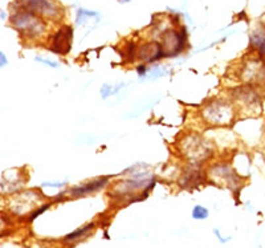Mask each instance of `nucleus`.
Here are the masks:
<instances>
[{"mask_svg": "<svg viewBox=\"0 0 265 248\" xmlns=\"http://www.w3.org/2000/svg\"><path fill=\"white\" fill-rule=\"evenodd\" d=\"M208 177L215 180L216 184H222L224 187L235 191L240 188V178L237 177L231 165L228 163H216L208 170Z\"/></svg>", "mask_w": 265, "mask_h": 248, "instance_id": "6e6552de", "label": "nucleus"}, {"mask_svg": "<svg viewBox=\"0 0 265 248\" xmlns=\"http://www.w3.org/2000/svg\"><path fill=\"white\" fill-rule=\"evenodd\" d=\"M108 183H109V177H101V178L93 179L90 182H86V183L75 186L71 190H68L67 194L72 198H81L84 195H88V194L96 193L98 190H101L102 187H105Z\"/></svg>", "mask_w": 265, "mask_h": 248, "instance_id": "9b49d317", "label": "nucleus"}, {"mask_svg": "<svg viewBox=\"0 0 265 248\" xmlns=\"http://www.w3.org/2000/svg\"><path fill=\"white\" fill-rule=\"evenodd\" d=\"M7 63H8V61H7V57H5L4 52H0V67L3 68L4 65H7Z\"/></svg>", "mask_w": 265, "mask_h": 248, "instance_id": "b1692460", "label": "nucleus"}, {"mask_svg": "<svg viewBox=\"0 0 265 248\" xmlns=\"http://www.w3.org/2000/svg\"><path fill=\"white\" fill-rule=\"evenodd\" d=\"M94 227H96V223L90 222L88 223V224H85V226L80 227V228H77V230H75V231L71 232V234H68V235L64 238V243L72 244L76 243V242H80V240L86 238V236L94 230Z\"/></svg>", "mask_w": 265, "mask_h": 248, "instance_id": "4468645a", "label": "nucleus"}, {"mask_svg": "<svg viewBox=\"0 0 265 248\" xmlns=\"http://www.w3.org/2000/svg\"><path fill=\"white\" fill-rule=\"evenodd\" d=\"M114 93V86L112 84H104L101 88V97L106 100L109 96H113Z\"/></svg>", "mask_w": 265, "mask_h": 248, "instance_id": "aec40b11", "label": "nucleus"}, {"mask_svg": "<svg viewBox=\"0 0 265 248\" xmlns=\"http://www.w3.org/2000/svg\"><path fill=\"white\" fill-rule=\"evenodd\" d=\"M5 17H7V15H5L4 11H3V9H1V11H0V19H1V20H4Z\"/></svg>", "mask_w": 265, "mask_h": 248, "instance_id": "393cba45", "label": "nucleus"}, {"mask_svg": "<svg viewBox=\"0 0 265 248\" xmlns=\"http://www.w3.org/2000/svg\"><path fill=\"white\" fill-rule=\"evenodd\" d=\"M51 207V203H44V205L38 206V209L35 210V211H32L30 215H28V222H34L35 219L38 218V216H40V215L44 213V211H46V210Z\"/></svg>", "mask_w": 265, "mask_h": 248, "instance_id": "a211bd4d", "label": "nucleus"}, {"mask_svg": "<svg viewBox=\"0 0 265 248\" xmlns=\"http://www.w3.org/2000/svg\"><path fill=\"white\" fill-rule=\"evenodd\" d=\"M236 110L229 101L214 100L207 103L200 110V117L207 125L211 126H226L235 120Z\"/></svg>", "mask_w": 265, "mask_h": 248, "instance_id": "f03ea898", "label": "nucleus"}, {"mask_svg": "<svg viewBox=\"0 0 265 248\" xmlns=\"http://www.w3.org/2000/svg\"><path fill=\"white\" fill-rule=\"evenodd\" d=\"M9 22L19 34L28 40L41 37L46 32V20L23 8H15Z\"/></svg>", "mask_w": 265, "mask_h": 248, "instance_id": "f257e3e1", "label": "nucleus"}, {"mask_svg": "<svg viewBox=\"0 0 265 248\" xmlns=\"http://www.w3.org/2000/svg\"><path fill=\"white\" fill-rule=\"evenodd\" d=\"M191 215H192V218H194L195 220H204V219L208 218L210 211H208L206 207H203V206L196 205L194 209H192V213H191Z\"/></svg>", "mask_w": 265, "mask_h": 248, "instance_id": "f3484780", "label": "nucleus"}, {"mask_svg": "<svg viewBox=\"0 0 265 248\" xmlns=\"http://www.w3.org/2000/svg\"><path fill=\"white\" fill-rule=\"evenodd\" d=\"M72 40H73V28L65 24L52 35L48 48L56 55L65 56L71 52Z\"/></svg>", "mask_w": 265, "mask_h": 248, "instance_id": "1a4fd4ad", "label": "nucleus"}, {"mask_svg": "<svg viewBox=\"0 0 265 248\" xmlns=\"http://www.w3.org/2000/svg\"><path fill=\"white\" fill-rule=\"evenodd\" d=\"M179 147H181L182 154L185 155L189 161L194 163H200L203 161H206L214 153L212 146L198 134L186 137L183 142L179 145Z\"/></svg>", "mask_w": 265, "mask_h": 248, "instance_id": "20e7f679", "label": "nucleus"}, {"mask_svg": "<svg viewBox=\"0 0 265 248\" xmlns=\"http://www.w3.org/2000/svg\"><path fill=\"white\" fill-rule=\"evenodd\" d=\"M42 194L38 190H28L23 193L16 194L15 197L9 199V210L15 215L31 214L32 211L38 209V206H41Z\"/></svg>", "mask_w": 265, "mask_h": 248, "instance_id": "423d86ee", "label": "nucleus"}, {"mask_svg": "<svg viewBox=\"0 0 265 248\" xmlns=\"http://www.w3.org/2000/svg\"><path fill=\"white\" fill-rule=\"evenodd\" d=\"M137 72H138L139 77H148V73H149V69L146 68V64H141L137 68Z\"/></svg>", "mask_w": 265, "mask_h": 248, "instance_id": "5701e85b", "label": "nucleus"}, {"mask_svg": "<svg viewBox=\"0 0 265 248\" xmlns=\"http://www.w3.org/2000/svg\"><path fill=\"white\" fill-rule=\"evenodd\" d=\"M42 187H55V188H61L64 187V186H67V182L64 180V182H44V183L41 184Z\"/></svg>", "mask_w": 265, "mask_h": 248, "instance_id": "412c9836", "label": "nucleus"}, {"mask_svg": "<svg viewBox=\"0 0 265 248\" xmlns=\"http://www.w3.org/2000/svg\"><path fill=\"white\" fill-rule=\"evenodd\" d=\"M203 180H204V176L198 169L189 167L185 171V174L181 177V186L183 188H195L198 187L199 184H202Z\"/></svg>", "mask_w": 265, "mask_h": 248, "instance_id": "ddd939ff", "label": "nucleus"}, {"mask_svg": "<svg viewBox=\"0 0 265 248\" xmlns=\"http://www.w3.org/2000/svg\"><path fill=\"white\" fill-rule=\"evenodd\" d=\"M249 48L257 53V57L265 63V27H257L249 35Z\"/></svg>", "mask_w": 265, "mask_h": 248, "instance_id": "f8f14e48", "label": "nucleus"}, {"mask_svg": "<svg viewBox=\"0 0 265 248\" xmlns=\"http://www.w3.org/2000/svg\"><path fill=\"white\" fill-rule=\"evenodd\" d=\"M214 234H215V236H216V238L219 239L220 244L228 243V242H229V240L232 239L231 236H227V238H224V236L222 235V234H220V231H219V230H218V228H214Z\"/></svg>", "mask_w": 265, "mask_h": 248, "instance_id": "4be33fe9", "label": "nucleus"}, {"mask_svg": "<svg viewBox=\"0 0 265 248\" xmlns=\"http://www.w3.org/2000/svg\"><path fill=\"white\" fill-rule=\"evenodd\" d=\"M12 5L23 8L42 17L44 20L59 22L63 17L64 9L56 0H15Z\"/></svg>", "mask_w": 265, "mask_h": 248, "instance_id": "7ed1b4c3", "label": "nucleus"}, {"mask_svg": "<svg viewBox=\"0 0 265 248\" xmlns=\"http://www.w3.org/2000/svg\"><path fill=\"white\" fill-rule=\"evenodd\" d=\"M166 57L162 44L159 41L151 40V41H145L138 47L137 53V60H139L143 64H152L155 61Z\"/></svg>", "mask_w": 265, "mask_h": 248, "instance_id": "9d476101", "label": "nucleus"}, {"mask_svg": "<svg viewBox=\"0 0 265 248\" xmlns=\"http://www.w3.org/2000/svg\"><path fill=\"white\" fill-rule=\"evenodd\" d=\"M233 100L239 104L240 109L251 111L253 114H259L261 111L260 92L252 85H243L233 90Z\"/></svg>", "mask_w": 265, "mask_h": 248, "instance_id": "0eeeda50", "label": "nucleus"}, {"mask_svg": "<svg viewBox=\"0 0 265 248\" xmlns=\"http://www.w3.org/2000/svg\"><path fill=\"white\" fill-rule=\"evenodd\" d=\"M35 60L38 61V63H40V64H44L46 65V67H49V68H59L60 64L57 63V61H53V60H49V59H44V57H41V56H38V57H35Z\"/></svg>", "mask_w": 265, "mask_h": 248, "instance_id": "6ab92c4d", "label": "nucleus"}, {"mask_svg": "<svg viewBox=\"0 0 265 248\" xmlns=\"http://www.w3.org/2000/svg\"><path fill=\"white\" fill-rule=\"evenodd\" d=\"M90 17H100V13L97 11H90V9L86 8H80L77 9V16H76V24L77 26H84L85 23L88 22V19Z\"/></svg>", "mask_w": 265, "mask_h": 248, "instance_id": "dca6fc26", "label": "nucleus"}, {"mask_svg": "<svg viewBox=\"0 0 265 248\" xmlns=\"http://www.w3.org/2000/svg\"><path fill=\"white\" fill-rule=\"evenodd\" d=\"M160 44L163 47L166 57H175L185 51L186 44H187V28L185 26H181L179 30H175V28L164 30L162 32Z\"/></svg>", "mask_w": 265, "mask_h": 248, "instance_id": "39448f33", "label": "nucleus"}, {"mask_svg": "<svg viewBox=\"0 0 265 248\" xmlns=\"http://www.w3.org/2000/svg\"><path fill=\"white\" fill-rule=\"evenodd\" d=\"M137 53H138V45L133 40L126 41L125 45H123L122 52H121L125 63H129V64H131V63H134L137 60Z\"/></svg>", "mask_w": 265, "mask_h": 248, "instance_id": "2eb2a0df", "label": "nucleus"}, {"mask_svg": "<svg viewBox=\"0 0 265 248\" xmlns=\"http://www.w3.org/2000/svg\"><path fill=\"white\" fill-rule=\"evenodd\" d=\"M131 0H118V3H121V4H126V3H130Z\"/></svg>", "mask_w": 265, "mask_h": 248, "instance_id": "a878e982", "label": "nucleus"}]
</instances>
